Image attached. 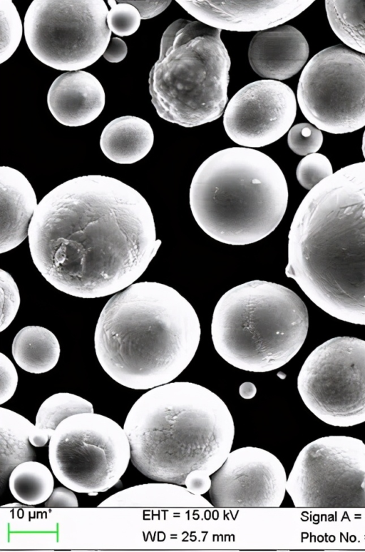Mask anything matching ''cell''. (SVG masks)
I'll list each match as a JSON object with an SVG mask.
<instances>
[{
    "label": "cell",
    "instance_id": "6da1fadb",
    "mask_svg": "<svg viewBox=\"0 0 365 552\" xmlns=\"http://www.w3.org/2000/svg\"><path fill=\"white\" fill-rule=\"evenodd\" d=\"M33 262L67 295L93 299L133 284L155 256L152 210L125 183L106 175L68 180L38 203L29 228Z\"/></svg>",
    "mask_w": 365,
    "mask_h": 552
},
{
    "label": "cell",
    "instance_id": "7a4b0ae2",
    "mask_svg": "<svg viewBox=\"0 0 365 552\" xmlns=\"http://www.w3.org/2000/svg\"><path fill=\"white\" fill-rule=\"evenodd\" d=\"M285 274L326 313L365 325V161L340 168L303 198Z\"/></svg>",
    "mask_w": 365,
    "mask_h": 552
},
{
    "label": "cell",
    "instance_id": "3957f363",
    "mask_svg": "<svg viewBox=\"0 0 365 552\" xmlns=\"http://www.w3.org/2000/svg\"><path fill=\"white\" fill-rule=\"evenodd\" d=\"M123 429L131 461L146 477L209 491L211 476L231 451L235 424L224 401L189 382L160 385L130 408Z\"/></svg>",
    "mask_w": 365,
    "mask_h": 552
},
{
    "label": "cell",
    "instance_id": "277c9868",
    "mask_svg": "<svg viewBox=\"0 0 365 552\" xmlns=\"http://www.w3.org/2000/svg\"><path fill=\"white\" fill-rule=\"evenodd\" d=\"M201 329L192 305L174 288L133 283L112 296L98 317L94 347L103 369L125 387L170 383L193 359Z\"/></svg>",
    "mask_w": 365,
    "mask_h": 552
},
{
    "label": "cell",
    "instance_id": "5b68a950",
    "mask_svg": "<svg viewBox=\"0 0 365 552\" xmlns=\"http://www.w3.org/2000/svg\"><path fill=\"white\" fill-rule=\"evenodd\" d=\"M284 175L267 154L231 147L205 160L192 179L189 200L200 228L231 245L258 242L279 225L287 210Z\"/></svg>",
    "mask_w": 365,
    "mask_h": 552
},
{
    "label": "cell",
    "instance_id": "8992f818",
    "mask_svg": "<svg viewBox=\"0 0 365 552\" xmlns=\"http://www.w3.org/2000/svg\"><path fill=\"white\" fill-rule=\"evenodd\" d=\"M308 328L307 307L294 291L255 280L231 288L220 298L211 334L215 350L227 363L245 371L267 372L297 354Z\"/></svg>",
    "mask_w": 365,
    "mask_h": 552
},
{
    "label": "cell",
    "instance_id": "52a82bcc",
    "mask_svg": "<svg viewBox=\"0 0 365 552\" xmlns=\"http://www.w3.org/2000/svg\"><path fill=\"white\" fill-rule=\"evenodd\" d=\"M231 61L221 30L180 19L164 31L149 92L158 115L185 128L218 119L228 96Z\"/></svg>",
    "mask_w": 365,
    "mask_h": 552
},
{
    "label": "cell",
    "instance_id": "ba28073f",
    "mask_svg": "<svg viewBox=\"0 0 365 552\" xmlns=\"http://www.w3.org/2000/svg\"><path fill=\"white\" fill-rule=\"evenodd\" d=\"M131 459L128 436L117 422L94 412L72 415L48 444L53 475L77 493L97 495L119 483Z\"/></svg>",
    "mask_w": 365,
    "mask_h": 552
},
{
    "label": "cell",
    "instance_id": "9c48e42d",
    "mask_svg": "<svg viewBox=\"0 0 365 552\" xmlns=\"http://www.w3.org/2000/svg\"><path fill=\"white\" fill-rule=\"evenodd\" d=\"M103 0H34L24 17L26 44L43 64L76 71L103 55L110 41Z\"/></svg>",
    "mask_w": 365,
    "mask_h": 552
},
{
    "label": "cell",
    "instance_id": "30bf717a",
    "mask_svg": "<svg viewBox=\"0 0 365 552\" xmlns=\"http://www.w3.org/2000/svg\"><path fill=\"white\" fill-rule=\"evenodd\" d=\"M297 389L308 409L327 424L365 422V340L339 336L319 345L300 369Z\"/></svg>",
    "mask_w": 365,
    "mask_h": 552
},
{
    "label": "cell",
    "instance_id": "8fae6325",
    "mask_svg": "<svg viewBox=\"0 0 365 552\" xmlns=\"http://www.w3.org/2000/svg\"><path fill=\"white\" fill-rule=\"evenodd\" d=\"M297 102L304 117L332 134L365 126V55L341 45L326 48L306 64Z\"/></svg>",
    "mask_w": 365,
    "mask_h": 552
},
{
    "label": "cell",
    "instance_id": "7c38bea8",
    "mask_svg": "<svg viewBox=\"0 0 365 552\" xmlns=\"http://www.w3.org/2000/svg\"><path fill=\"white\" fill-rule=\"evenodd\" d=\"M287 492L297 508H365V444L330 435L307 444L287 477Z\"/></svg>",
    "mask_w": 365,
    "mask_h": 552
},
{
    "label": "cell",
    "instance_id": "4fadbf2b",
    "mask_svg": "<svg viewBox=\"0 0 365 552\" xmlns=\"http://www.w3.org/2000/svg\"><path fill=\"white\" fill-rule=\"evenodd\" d=\"M297 114L296 96L289 86L262 79L240 89L226 106L223 126L228 137L246 148H261L281 138Z\"/></svg>",
    "mask_w": 365,
    "mask_h": 552
},
{
    "label": "cell",
    "instance_id": "5bb4252c",
    "mask_svg": "<svg viewBox=\"0 0 365 552\" xmlns=\"http://www.w3.org/2000/svg\"><path fill=\"white\" fill-rule=\"evenodd\" d=\"M284 467L272 453L245 446L230 451L211 476L210 502L217 508L279 507L287 492Z\"/></svg>",
    "mask_w": 365,
    "mask_h": 552
},
{
    "label": "cell",
    "instance_id": "9a60e30c",
    "mask_svg": "<svg viewBox=\"0 0 365 552\" xmlns=\"http://www.w3.org/2000/svg\"><path fill=\"white\" fill-rule=\"evenodd\" d=\"M176 2L197 21L230 31H261L281 26L314 1H182Z\"/></svg>",
    "mask_w": 365,
    "mask_h": 552
},
{
    "label": "cell",
    "instance_id": "2e32d148",
    "mask_svg": "<svg viewBox=\"0 0 365 552\" xmlns=\"http://www.w3.org/2000/svg\"><path fill=\"white\" fill-rule=\"evenodd\" d=\"M309 45L295 27L281 25L257 32L248 48L252 70L266 79L281 81L297 74L306 63Z\"/></svg>",
    "mask_w": 365,
    "mask_h": 552
},
{
    "label": "cell",
    "instance_id": "e0dca14e",
    "mask_svg": "<svg viewBox=\"0 0 365 552\" xmlns=\"http://www.w3.org/2000/svg\"><path fill=\"white\" fill-rule=\"evenodd\" d=\"M104 89L99 81L85 71H68L51 83L47 104L55 119L69 127L93 121L105 106Z\"/></svg>",
    "mask_w": 365,
    "mask_h": 552
},
{
    "label": "cell",
    "instance_id": "ac0fdd59",
    "mask_svg": "<svg viewBox=\"0 0 365 552\" xmlns=\"http://www.w3.org/2000/svg\"><path fill=\"white\" fill-rule=\"evenodd\" d=\"M0 253L19 246L29 235L31 220L38 206L34 190L18 170L0 167Z\"/></svg>",
    "mask_w": 365,
    "mask_h": 552
},
{
    "label": "cell",
    "instance_id": "d6986e66",
    "mask_svg": "<svg viewBox=\"0 0 365 552\" xmlns=\"http://www.w3.org/2000/svg\"><path fill=\"white\" fill-rule=\"evenodd\" d=\"M154 142L148 122L137 116H124L109 122L103 128L100 146L103 154L118 164H132L143 159Z\"/></svg>",
    "mask_w": 365,
    "mask_h": 552
},
{
    "label": "cell",
    "instance_id": "ffe728a7",
    "mask_svg": "<svg viewBox=\"0 0 365 552\" xmlns=\"http://www.w3.org/2000/svg\"><path fill=\"white\" fill-rule=\"evenodd\" d=\"M211 507L212 504L202 495L195 494L177 484L160 482L130 487L119 491L98 507Z\"/></svg>",
    "mask_w": 365,
    "mask_h": 552
},
{
    "label": "cell",
    "instance_id": "44dd1931",
    "mask_svg": "<svg viewBox=\"0 0 365 552\" xmlns=\"http://www.w3.org/2000/svg\"><path fill=\"white\" fill-rule=\"evenodd\" d=\"M11 352L21 369L39 374L51 370L57 364L61 348L51 331L41 326L29 325L15 335Z\"/></svg>",
    "mask_w": 365,
    "mask_h": 552
},
{
    "label": "cell",
    "instance_id": "7402d4cb",
    "mask_svg": "<svg viewBox=\"0 0 365 552\" xmlns=\"http://www.w3.org/2000/svg\"><path fill=\"white\" fill-rule=\"evenodd\" d=\"M34 426L22 415L0 407L1 483L17 465L35 458L29 441Z\"/></svg>",
    "mask_w": 365,
    "mask_h": 552
},
{
    "label": "cell",
    "instance_id": "603a6c76",
    "mask_svg": "<svg viewBox=\"0 0 365 552\" xmlns=\"http://www.w3.org/2000/svg\"><path fill=\"white\" fill-rule=\"evenodd\" d=\"M94 412L93 404L80 396L59 392L48 397L40 406L29 441L35 447L46 444L58 424L77 414Z\"/></svg>",
    "mask_w": 365,
    "mask_h": 552
},
{
    "label": "cell",
    "instance_id": "cb8c5ba5",
    "mask_svg": "<svg viewBox=\"0 0 365 552\" xmlns=\"http://www.w3.org/2000/svg\"><path fill=\"white\" fill-rule=\"evenodd\" d=\"M330 26L348 47L365 55V1H325Z\"/></svg>",
    "mask_w": 365,
    "mask_h": 552
},
{
    "label": "cell",
    "instance_id": "d4e9b609",
    "mask_svg": "<svg viewBox=\"0 0 365 552\" xmlns=\"http://www.w3.org/2000/svg\"><path fill=\"white\" fill-rule=\"evenodd\" d=\"M12 496L23 504L34 506L46 501L54 487V479L49 469L35 461L17 465L9 476Z\"/></svg>",
    "mask_w": 365,
    "mask_h": 552
},
{
    "label": "cell",
    "instance_id": "484cf974",
    "mask_svg": "<svg viewBox=\"0 0 365 552\" xmlns=\"http://www.w3.org/2000/svg\"><path fill=\"white\" fill-rule=\"evenodd\" d=\"M0 63H3L18 48L23 33L19 14L11 0H0Z\"/></svg>",
    "mask_w": 365,
    "mask_h": 552
},
{
    "label": "cell",
    "instance_id": "4316f807",
    "mask_svg": "<svg viewBox=\"0 0 365 552\" xmlns=\"http://www.w3.org/2000/svg\"><path fill=\"white\" fill-rule=\"evenodd\" d=\"M333 173L329 160L318 153L306 155L299 161L296 169L298 182L309 190Z\"/></svg>",
    "mask_w": 365,
    "mask_h": 552
},
{
    "label": "cell",
    "instance_id": "83f0119b",
    "mask_svg": "<svg viewBox=\"0 0 365 552\" xmlns=\"http://www.w3.org/2000/svg\"><path fill=\"white\" fill-rule=\"evenodd\" d=\"M108 2L110 9L106 20L110 31L118 36L133 34L140 24L141 17L138 9L127 3L116 4L115 0Z\"/></svg>",
    "mask_w": 365,
    "mask_h": 552
},
{
    "label": "cell",
    "instance_id": "f1b7e54d",
    "mask_svg": "<svg viewBox=\"0 0 365 552\" xmlns=\"http://www.w3.org/2000/svg\"><path fill=\"white\" fill-rule=\"evenodd\" d=\"M323 143V134L319 128L308 123H297L289 129L287 143L299 155L306 156L317 153Z\"/></svg>",
    "mask_w": 365,
    "mask_h": 552
},
{
    "label": "cell",
    "instance_id": "f546056e",
    "mask_svg": "<svg viewBox=\"0 0 365 552\" xmlns=\"http://www.w3.org/2000/svg\"><path fill=\"white\" fill-rule=\"evenodd\" d=\"M1 287V325L0 332L6 329L14 320L19 306L20 294L18 286L11 275L0 270Z\"/></svg>",
    "mask_w": 365,
    "mask_h": 552
},
{
    "label": "cell",
    "instance_id": "4dcf8cb0",
    "mask_svg": "<svg viewBox=\"0 0 365 552\" xmlns=\"http://www.w3.org/2000/svg\"><path fill=\"white\" fill-rule=\"evenodd\" d=\"M1 389L0 404L9 400L14 395L18 384V374L12 362L0 353Z\"/></svg>",
    "mask_w": 365,
    "mask_h": 552
},
{
    "label": "cell",
    "instance_id": "1f68e13d",
    "mask_svg": "<svg viewBox=\"0 0 365 552\" xmlns=\"http://www.w3.org/2000/svg\"><path fill=\"white\" fill-rule=\"evenodd\" d=\"M119 3H127L134 6L140 13L141 19H152L165 11L171 1L118 0Z\"/></svg>",
    "mask_w": 365,
    "mask_h": 552
},
{
    "label": "cell",
    "instance_id": "d6a6232c",
    "mask_svg": "<svg viewBox=\"0 0 365 552\" xmlns=\"http://www.w3.org/2000/svg\"><path fill=\"white\" fill-rule=\"evenodd\" d=\"M73 491L67 487L54 489L48 499L45 501V506L78 507L77 497Z\"/></svg>",
    "mask_w": 365,
    "mask_h": 552
},
{
    "label": "cell",
    "instance_id": "836d02e7",
    "mask_svg": "<svg viewBox=\"0 0 365 552\" xmlns=\"http://www.w3.org/2000/svg\"><path fill=\"white\" fill-rule=\"evenodd\" d=\"M127 53L125 42L119 37H113L110 39L103 56L110 63H118L125 58Z\"/></svg>",
    "mask_w": 365,
    "mask_h": 552
},
{
    "label": "cell",
    "instance_id": "e575fe53",
    "mask_svg": "<svg viewBox=\"0 0 365 552\" xmlns=\"http://www.w3.org/2000/svg\"><path fill=\"white\" fill-rule=\"evenodd\" d=\"M240 394L244 399H252L255 397L257 389L251 382H244L240 387Z\"/></svg>",
    "mask_w": 365,
    "mask_h": 552
},
{
    "label": "cell",
    "instance_id": "d590c367",
    "mask_svg": "<svg viewBox=\"0 0 365 552\" xmlns=\"http://www.w3.org/2000/svg\"><path fill=\"white\" fill-rule=\"evenodd\" d=\"M361 149H362L363 155H364V157L365 158V131L364 132L363 138H362Z\"/></svg>",
    "mask_w": 365,
    "mask_h": 552
}]
</instances>
